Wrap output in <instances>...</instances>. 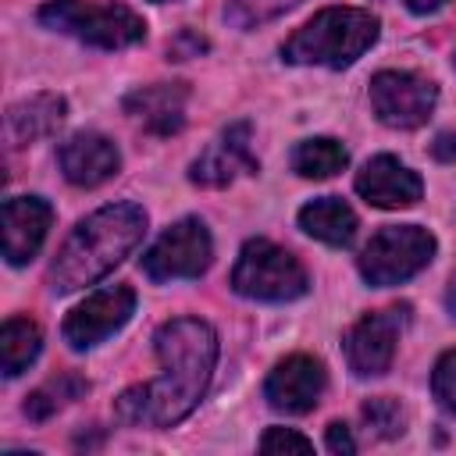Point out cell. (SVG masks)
I'll return each instance as SVG.
<instances>
[{
	"mask_svg": "<svg viewBox=\"0 0 456 456\" xmlns=\"http://www.w3.org/2000/svg\"><path fill=\"white\" fill-rule=\"evenodd\" d=\"M445 0H406V7L413 11V14H431V11H438Z\"/></svg>",
	"mask_w": 456,
	"mask_h": 456,
	"instance_id": "28",
	"label": "cell"
},
{
	"mask_svg": "<svg viewBox=\"0 0 456 456\" xmlns=\"http://www.w3.org/2000/svg\"><path fill=\"white\" fill-rule=\"evenodd\" d=\"M64 110H68V103L57 93H36L28 100H18L7 110V121H4L7 142L11 146H28V142L50 135L64 121Z\"/></svg>",
	"mask_w": 456,
	"mask_h": 456,
	"instance_id": "17",
	"label": "cell"
},
{
	"mask_svg": "<svg viewBox=\"0 0 456 456\" xmlns=\"http://www.w3.org/2000/svg\"><path fill=\"white\" fill-rule=\"evenodd\" d=\"M232 289L246 299L260 303H289L306 296L310 278L306 267L271 239H249L242 242L235 267H232Z\"/></svg>",
	"mask_w": 456,
	"mask_h": 456,
	"instance_id": "5",
	"label": "cell"
},
{
	"mask_svg": "<svg viewBox=\"0 0 456 456\" xmlns=\"http://www.w3.org/2000/svg\"><path fill=\"white\" fill-rule=\"evenodd\" d=\"M299 228L328 246H349L356 235V214L338 196H317L299 207Z\"/></svg>",
	"mask_w": 456,
	"mask_h": 456,
	"instance_id": "18",
	"label": "cell"
},
{
	"mask_svg": "<svg viewBox=\"0 0 456 456\" xmlns=\"http://www.w3.org/2000/svg\"><path fill=\"white\" fill-rule=\"evenodd\" d=\"M349 164V150L331 139V135H317V139H303L292 150V171L303 178H331Z\"/></svg>",
	"mask_w": 456,
	"mask_h": 456,
	"instance_id": "20",
	"label": "cell"
},
{
	"mask_svg": "<svg viewBox=\"0 0 456 456\" xmlns=\"http://www.w3.org/2000/svg\"><path fill=\"white\" fill-rule=\"evenodd\" d=\"M381 21L363 7H324L281 43V61L349 68L378 43Z\"/></svg>",
	"mask_w": 456,
	"mask_h": 456,
	"instance_id": "3",
	"label": "cell"
},
{
	"mask_svg": "<svg viewBox=\"0 0 456 456\" xmlns=\"http://www.w3.org/2000/svg\"><path fill=\"white\" fill-rule=\"evenodd\" d=\"M435 260V235L420 224H388L370 235L363 253L356 256V267L367 285L388 289L413 274H420Z\"/></svg>",
	"mask_w": 456,
	"mask_h": 456,
	"instance_id": "6",
	"label": "cell"
},
{
	"mask_svg": "<svg viewBox=\"0 0 456 456\" xmlns=\"http://www.w3.org/2000/svg\"><path fill=\"white\" fill-rule=\"evenodd\" d=\"M431 150H435V157L452 160V157H456V135H452V132H442V135L435 139V146H431Z\"/></svg>",
	"mask_w": 456,
	"mask_h": 456,
	"instance_id": "27",
	"label": "cell"
},
{
	"mask_svg": "<svg viewBox=\"0 0 456 456\" xmlns=\"http://www.w3.org/2000/svg\"><path fill=\"white\" fill-rule=\"evenodd\" d=\"M410 310L406 306H388V310H374L367 317H360L349 335H346V363L356 378H378L392 367L395 356V342L403 335Z\"/></svg>",
	"mask_w": 456,
	"mask_h": 456,
	"instance_id": "10",
	"label": "cell"
},
{
	"mask_svg": "<svg viewBox=\"0 0 456 456\" xmlns=\"http://www.w3.org/2000/svg\"><path fill=\"white\" fill-rule=\"evenodd\" d=\"M452 64H456V57H452Z\"/></svg>",
	"mask_w": 456,
	"mask_h": 456,
	"instance_id": "30",
	"label": "cell"
},
{
	"mask_svg": "<svg viewBox=\"0 0 456 456\" xmlns=\"http://www.w3.org/2000/svg\"><path fill=\"white\" fill-rule=\"evenodd\" d=\"M438 103V86L417 71H378L370 78V107L388 128H420Z\"/></svg>",
	"mask_w": 456,
	"mask_h": 456,
	"instance_id": "8",
	"label": "cell"
},
{
	"mask_svg": "<svg viewBox=\"0 0 456 456\" xmlns=\"http://www.w3.org/2000/svg\"><path fill=\"white\" fill-rule=\"evenodd\" d=\"M39 21L61 36H71L86 46L125 50L142 43L146 21L125 4H96V0H46L39 7Z\"/></svg>",
	"mask_w": 456,
	"mask_h": 456,
	"instance_id": "4",
	"label": "cell"
},
{
	"mask_svg": "<svg viewBox=\"0 0 456 456\" xmlns=\"http://www.w3.org/2000/svg\"><path fill=\"white\" fill-rule=\"evenodd\" d=\"M146 235V210L139 203H107L82 217L71 235L61 242L57 256L50 260L46 281L57 296L78 292L96 285L107 271H114Z\"/></svg>",
	"mask_w": 456,
	"mask_h": 456,
	"instance_id": "2",
	"label": "cell"
},
{
	"mask_svg": "<svg viewBox=\"0 0 456 456\" xmlns=\"http://www.w3.org/2000/svg\"><path fill=\"white\" fill-rule=\"evenodd\" d=\"M185 103H189L185 82H153V86L132 89L121 107L150 135H171L185 125Z\"/></svg>",
	"mask_w": 456,
	"mask_h": 456,
	"instance_id": "16",
	"label": "cell"
},
{
	"mask_svg": "<svg viewBox=\"0 0 456 456\" xmlns=\"http://www.w3.org/2000/svg\"><path fill=\"white\" fill-rule=\"evenodd\" d=\"M135 314V292L132 285H107L96 289L93 296H86L61 324V335L71 349H93L96 342H103L107 335H114L118 328L128 324V317Z\"/></svg>",
	"mask_w": 456,
	"mask_h": 456,
	"instance_id": "9",
	"label": "cell"
},
{
	"mask_svg": "<svg viewBox=\"0 0 456 456\" xmlns=\"http://www.w3.org/2000/svg\"><path fill=\"white\" fill-rule=\"evenodd\" d=\"M157 4H160V0H157Z\"/></svg>",
	"mask_w": 456,
	"mask_h": 456,
	"instance_id": "31",
	"label": "cell"
},
{
	"mask_svg": "<svg viewBox=\"0 0 456 456\" xmlns=\"http://www.w3.org/2000/svg\"><path fill=\"white\" fill-rule=\"evenodd\" d=\"M89 385H86V378H78V374H57V378H50L43 388H36L28 399H25V417L28 420H46V417H53L57 410H64L71 399H78L82 392H86Z\"/></svg>",
	"mask_w": 456,
	"mask_h": 456,
	"instance_id": "21",
	"label": "cell"
},
{
	"mask_svg": "<svg viewBox=\"0 0 456 456\" xmlns=\"http://www.w3.org/2000/svg\"><path fill=\"white\" fill-rule=\"evenodd\" d=\"M296 4H303V0H228L224 21L232 28H239V32H249V28H256V25H264V21L292 11Z\"/></svg>",
	"mask_w": 456,
	"mask_h": 456,
	"instance_id": "22",
	"label": "cell"
},
{
	"mask_svg": "<svg viewBox=\"0 0 456 456\" xmlns=\"http://www.w3.org/2000/svg\"><path fill=\"white\" fill-rule=\"evenodd\" d=\"M253 171H256V157H253V146H249V121L228 125L189 164V178L203 189H221L228 182H235L239 175H253Z\"/></svg>",
	"mask_w": 456,
	"mask_h": 456,
	"instance_id": "12",
	"label": "cell"
},
{
	"mask_svg": "<svg viewBox=\"0 0 456 456\" xmlns=\"http://www.w3.org/2000/svg\"><path fill=\"white\" fill-rule=\"evenodd\" d=\"M431 392L442 403V410L456 417V349L438 356V363L431 370Z\"/></svg>",
	"mask_w": 456,
	"mask_h": 456,
	"instance_id": "24",
	"label": "cell"
},
{
	"mask_svg": "<svg viewBox=\"0 0 456 456\" xmlns=\"http://www.w3.org/2000/svg\"><path fill=\"white\" fill-rule=\"evenodd\" d=\"M324 438H328V449H331V452H338V456H353V452H356L353 431H349L342 420H331V424H328V431H324Z\"/></svg>",
	"mask_w": 456,
	"mask_h": 456,
	"instance_id": "26",
	"label": "cell"
},
{
	"mask_svg": "<svg viewBox=\"0 0 456 456\" xmlns=\"http://www.w3.org/2000/svg\"><path fill=\"white\" fill-rule=\"evenodd\" d=\"M360 417H363L367 431H374L378 438H399L406 431V413L392 395H378V399L363 403Z\"/></svg>",
	"mask_w": 456,
	"mask_h": 456,
	"instance_id": "23",
	"label": "cell"
},
{
	"mask_svg": "<svg viewBox=\"0 0 456 456\" xmlns=\"http://www.w3.org/2000/svg\"><path fill=\"white\" fill-rule=\"evenodd\" d=\"M57 164H61V171H64V178H68L71 185H78V189H96V185H103L107 178L118 175L121 153H118V146H114L107 135H100V132H75V135H68V139L61 142Z\"/></svg>",
	"mask_w": 456,
	"mask_h": 456,
	"instance_id": "14",
	"label": "cell"
},
{
	"mask_svg": "<svg viewBox=\"0 0 456 456\" xmlns=\"http://www.w3.org/2000/svg\"><path fill=\"white\" fill-rule=\"evenodd\" d=\"M43 349V331L28 317H7L0 328V367L7 378H18Z\"/></svg>",
	"mask_w": 456,
	"mask_h": 456,
	"instance_id": "19",
	"label": "cell"
},
{
	"mask_svg": "<svg viewBox=\"0 0 456 456\" xmlns=\"http://www.w3.org/2000/svg\"><path fill=\"white\" fill-rule=\"evenodd\" d=\"M53 221V207L43 196H11L4 203V256L7 264H28Z\"/></svg>",
	"mask_w": 456,
	"mask_h": 456,
	"instance_id": "15",
	"label": "cell"
},
{
	"mask_svg": "<svg viewBox=\"0 0 456 456\" xmlns=\"http://www.w3.org/2000/svg\"><path fill=\"white\" fill-rule=\"evenodd\" d=\"M153 353L160 374L125 388L114 403V417L125 428L160 431L200 406L217 363V331L200 317H175L153 331Z\"/></svg>",
	"mask_w": 456,
	"mask_h": 456,
	"instance_id": "1",
	"label": "cell"
},
{
	"mask_svg": "<svg viewBox=\"0 0 456 456\" xmlns=\"http://www.w3.org/2000/svg\"><path fill=\"white\" fill-rule=\"evenodd\" d=\"M356 192L381 210H399V207H413L424 192V182L413 167H406L399 157L378 153L370 157L360 171H356Z\"/></svg>",
	"mask_w": 456,
	"mask_h": 456,
	"instance_id": "13",
	"label": "cell"
},
{
	"mask_svg": "<svg viewBox=\"0 0 456 456\" xmlns=\"http://www.w3.org/2000/svg\"><path fill=\"white\" fill-rule=\"evenodd\" d=\"M328 374L317 356L292 353L274 363V370L264 381V399L278 413H310L324 395Z\"/></svg>",
	"mask_w": 456,
	"mask_h": 456,
	"instance_id": "11",
	"label": "cell"
},
{
	"mask_svg": "<svg viewBox=\"0 0 456 456\" xmlns=\"http://www.w3.org/2000/svg\"><path fill=\"white\" fill-rule=\"evenodd\" d=\"M310 449L314 442L292 428H267L260 438V452H310Z\"/></svg>",
	"mask_w": 456,
	"mask_h": 456,
	"instance_id": "25",
	"label": "cell"
},
{
	"mask_svg": "<svg viewBox=\"0 0 456 456\" xmlns=\"http://www.w3.org/2000/svg\"><path fill=\"white\" fill-rule=\"evenodd\" d=\"M445 310H449V317L456 321V271H452V278H449V285H445Z\"/></svg>",
	"mask_w": 456,
	"mask_h": 456,
	"instance_id": "29",
	"label": "cell"
},
{
	"mask_svg": "<svg viewBox=\"0 0 456 456\" xmlns=\"http://www.w3.org/2000/svg\"><path fill=\"white\" fill-rule=\"evenodd\" d=\"M214 260L210 232L200 217L175 221L142 256V274L150 281H178V278H200Z\"/></svg>",
	"mask_w": 456,
	"mask_h": 456,
	"instance_id": "7",
	"label": "cell"
}]
</instances>
